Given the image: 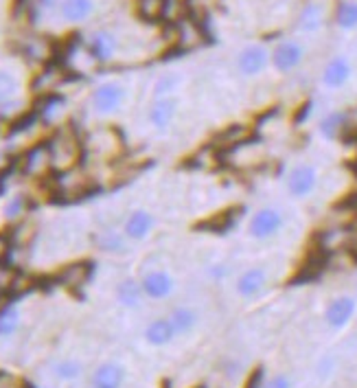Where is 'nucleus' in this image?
<instances>
[{
    "label": "nucleus",
    "instance_id": "f257e3e1",
    "mask_svg": "<svg viewBox=\"0 0 357 388\" xmlns=\"http://www.w3.org/2000/svg\"><path fill=\"white\" fill-rule=\"evenodd\" d=\"M49 154L55 171H66L70 167H77L79 154H82V143L77 140L73 132H57L49 140Z\"/></svg>",
    "mask_w": 357,
    "mask_h": 388
},
{
    "label": "nucleus",
    "instance_id": "f03ea898",
    "mask_svg": "<svg viewBox=\"0 0 357 388\" xmlns=\"http://www.w3.org/2000/svg\"><path fill=\"white\" fill-rule=\"evenodd\" d=\"M283 224H285V217L279 209L261 207V209H256L248 219V235L256 241H268L281 233Z\"/></svg>",
    "mask_w": 357,
    "mask_h": 388
},
{
    "label": "nucleus",
    "instance_id": "7ed1b4c3",
    "mask_svg": "<svg viewBox=\"0 0 357 388\" xmlns=\"http://www.w3.org/2000/svg\"><path fill=\"white\" fill-rule=\"evenodd\" d=\"M305 59V47L299 42V40H281L270 51V64L279 71V73H292L296 71Z\"/></svg>",
    "mask_w": 357,
    "mask_h": 388
},
{
    "label": "nucleus",
    "instance_id": "20e7f679",
    "mask_svg": "<svg viewBox=\"0 0 357 388\" xmlns=\"http://www.w3.org/2000/svg\"><path fill=\"white\" fill-rule=\"evenodd\" d=\"M285 187H287V193L292 198H309L315 187H318V171H315L313 165L309 162H301V165H294L285 178Z\"/></svg>",
    "mask_w": 357,
    "mask_h": 388
},
{
    "label": "nucleus",
    "instance_id": "39448f33",
    "mask_svg": "<svg viewBox=\"0 0 357 388\" xmlns=\"http://www.w3.org/2000/svg\"><path fill=\"white\" fill-rule=\"evenodd\" d=\"M270 64V51L263 44H248L234 59V68L242 77H259Z\"/></svg>",
    "mask_w": 357,
    "mask_h": 388
},
{
    "label": "nucleus",
    "instance_id": "423d86ee",
    "mask_svg": "<svg viewBox=\"0 0 357 388\" xmlns=\"http://www.w3.org/2000/svg\"><path fill=\"white\" fill-rule=\"evenodd\" d=\"M92 189V180L82 169L70 167L66 171H57L55 178V191L64 198H79L86 195Z\"/></svg>",
    "mask_w": 357,
    "mask_h": 388
},
{
    "label": "nucleus",
    "instance_id": "0eeeda50",
    "mask_svg": "<svg viewBox=\"0 0 357 388\" xmlns=\"http://www.w3.org/2000/svg\"><path fill=\"white\" fill-rule=\"evenodd\" d=\"M327 16H329L327 0H307L299 11V18H296V29L301 33L320 31L327 23Z\"/></svg>",
    "mask_w": 357,
    "mask_h": 388
},
{
    "label": "nucleus",
    "instance_id": "6e6552de",
    "mask_svg": "<svg viewBox=\"0 0 357 388\" xmlns=\"http://www.w3.org/2000/svg\"><path fill=\"white\" fill-rule=\"evenodd\" d=\"M177 110H180V101H177V97L154 99V104L149 106V112H147L149 126L158 132L169 130L177 116Z\"/></svg>",
    "mask_w": 357,
    "mask_h": 388
},
{
    "label": "nucleus",
    "instance_id": "1a4fd4ad",
    "mask_svg": "<svg viewBox=\"0 0 357 388\" xmlns=\"http://www.w3.org/2000/svg\"><path fill=\"white\" fill-rule=\"evenodd\" d=\"M90 101H92V108L99 114H112L123 106L125 90L121 84H116V81H108V84H101L99 88H94Z\"/></svg>",
    "mask_w": 357,
    "mask_h": 388
},
{
    "label": "nucleus",
    "instance_id": "9d476101",
    "mask_svg": "<svg viewBox=\"0 0 357 388\" xmlns=\"http://www.w3.org/2000/svg\"><path fill=\"white\" fill-rule=\"evenodd\" d=\"M268 285V270L261 268V265H252V268H246L234 281V292L242 298H254L259 296Z\"/></svg>",
    "mask_w": 357,
    "mask_h": 388
},
{
    "label": "nucleus",
    "instance_id": "9b49d317",
    "mask_svg": "<svg viewBox=\"0 0 357 388\" xmlns=\"http://www.w3.org/2000/svg\"><path fill=\"white\" fill-rule=\"evenodd\" d=\"M141 285H143V292L149 301H165L175 290V281L167 270H149L141 279Z\"/></svg>",
    "mask_w": 357,
    "mask_h": 388
},
{
    "label": "nucleus",
    "instance_id": "f8f14e48",
    "mask_svg": "<svg viewBox=\"0 0 357 388\" xmlns=\"http://www.w3.org/2000/svg\"><path fill=\"white\" fill-rule=\"evenodd\" d=\"M49 169H53V162L46 143H37V145L29 147L23 154V158H20V171L25 176H44Z\"/></svg>",
    "mask_w": 357,
    "mask_h": 388
},
{
    "label": "nucleus",
    "instance_id": "ddd939ff",
    "mask_svg": "<svg viewBox=\"0 0 357 388\" xmlns=\"http://www.w3.org/2000/svg\"><path fill=\"white\" fill-rule=\"evenodd\" d=\"M154 224H156V219L147 209H136L127 215V219L123 224V233L130 241H143L151 235Z\"/></svg>",
    "mask_w": 357,
    "mask_h": 388
},
{
    "label": "nucleus",
    "instance_id": "4468645a",
    "mask_svg": "<svg viewBox=\"0 0 357 388\" xmlns=\"http://www.w3.org/2000/svg\"><path fill=\"white\" fill-rule=\"evenodd\" d=\"M357 303L353 296H335L333 301H329L327 310H325V320L333 329H342V327L353 318Z\"/></svg>",
    "mask_w": 357,
    "mask_h": 388
},
{
    "label": "nucleus",
    "instance_id": "2eb2a0df",
    "mask_svg": "<svg viewBox=\"0 0 357 388\" xmlns=\"http://www.w3.org/2000/svg\"><path fill=\"white\" fill-rule=\"evenodd\" d=\"M351 79V64L344 55H338V57H331L325 71H322V84L331 90L335 88H342L346 81Z\"/></svg>",
    "mask_w": 357,
    "mask_h": 388
},
{
    "label": "nucleus",
    "instance_id": "dca6fc26",
    "mask_svg": "<svg viewBox=\"0 0 357 388\" xmlns=\"http://www.w3.org/2000/svg\"><path fill=\"white\" fill-rule=\"evenodd\" d=\"M125 382V369L116 362H106L101 366H96V371L92 373V388H121Z\"/></svg>",
    "mask_w": 357,
    "mask_h": 388
},
{
    "label": "nucleus",
    "instance_id": "f3484780",
    "mask_svg": "<svg viewBox=\"0 0 357 388\" xmlns=\"http://www.w3.org/2000/svg\"><path fill=\"white\" fill-rule=\"evenodd\" d=\"M351 241H353V231L349 226H331L325 229L318 237L320 248L327 253H342L351 248Z\"/></svg>",
    "mask_w": 357,
    "mask_h": 388
},
{
    "label": "nucleus",
    "instance_id": "a211bd4d",
    "mask_svg": "<svg viewBox=\"0 0 357 388\" xmlns=\"http://www.w3.org/2000/svg\"><path fill=\"white\" fill-rule=\"evenodd\" d=\"M145 292H143V285L138 279H123L121 283L116 285V301L123 305V308H130V310H136L141 308L143 301H145Z\"/></svg>",
    "mask_w": 357,
    "mask_h": 388
},
{
    "label": "nucleus",
    "instance_id": "6ab92c4d",
    "mask_svg": "<svg viewBox=\"0 0 357 388\" xmlns=\"http://www.w3.org/2000/svg\"><path fill=\"white\" fill-rule=\"evenodd\" d=\"M92 241L99 250L104 253H112V255H118V253H125L127 250V237L123 231H114V229H104L92 235Z\"/></svg>",
    "mask_w": 357,
    "mask_h": 388
},
{
    "label": "nucleus",
    "instance_id": "aec40b11",
    "mask_svg": "<svg viewBox=\"0 0 357 388\" xmlns=\"http://www.w3.org/2000/svg\"><path fill=\"white\" fill-rule=\"evenodd\" d=\"M167 318L171 320L175 336H189L197 327V312L189 308V305H177V308L169 312Z\"/></svg>",
    "mask_w": 357,
    "mask_h": 388
},
{
    "label": "nucleus",
    "instance_id": "412c9836",
    "mask_svg": "<svg viewBox=\"0 0 357 388\" xmlns=\"http://www.w3.org/2000/svg\"><path fill=\"white\" fill-rule=\"evenodd\" d=\"M175 338V332L171 327V320L167 316L161 318H154L147 327H145V340L151 346H165Z\"/></svg>",
    "mask_w": 357,
    "mask_h": 388
},
{
    "label": "nucleus",
    "instance_id": "4be33fe9",
    "mask_svg": "<svg viewBox=\"0 0 357 388\" xmlns=\"http://www.w3.org/2000/svg\"><path fill=\"white\" fill-rule=\"evenodd\" d=\"M90 272H92V268H90V263H86V261L70 263L57 274V283L64 285V288H82L84 283H88Z\"/></svg>",
    "mask_w": 357,
    "mask_h": 388
},
{
    "label": "nucleus",
    "instance_id": "5701e85b",
    "mask_svg": "<svg viewBox=\"0 0 357 388\" xmlns=\"http://www.w3.org/2000/svg\"><path fill=\"white\" fill-rule=\"evenodd\" d=\"M349 114L346 112H340V110H335V112H329L322 121H320V134L327 138V140H338L344 136V132L349 130Z\"/></svg>",
    "mask_w": 357,
    "mask_h": 388
},
{
    "label": "nucleus",
    "instance_id": "b1692460",
    "mask_svg": "<svg viewBox=\"0 0 357 388\" xmlns=\"http://www.w3.org/2000/svg\"><path fill=\"white\" fill-rule=\"evenodd\" d=\"M116 53V37L110 31H96L90 40V55L96 62H110Z\"/></svg>",
    "mask_w": 357,
    "mask_h": 388
},
{
    "label": "nucleus",
    "instance_id": "393cba45",
    "mask_svg": "<svg viewBox=\"0 0 357 388\" xmlns=\"http://www.w3.org/2000/svg\"><path fill=\"white\" fill-rule=\"evenodd\" d=\"M202 37H204V33H202L200 25H197L193 18H189V20L184 18L182 23H177V27H175V42L180 49L197 47L202 42Z\"/></svg>",
    "mask_w": 357,
    "mask_h": 388
},
{
    "label": "nucleus",
    "instance_id": "a878e982",
    "mask_svg": "<svg viewBox=\"0 0 357 388\" xmlns=\"http://www.w3.org/2000/svg\"><path fill=\"white\" fill-rule=\"evenodd\" d=\"M62 18L66 23H84L88 20L94 11V3L92 0H62Z\"/></svg>",
    "mask_w": 357,
    "mask_h": 388
},
{
    "label": "nucleus",
    "instance_id": "bb28decb",
    "mask_svg": "<svg viewBox=\"0 0 357 388\" xmlns=\"http://www.w3.org/2000/svg\"><path fill=\"white\" fill-rule=\"evenodd\" d=\"M62 75H64L62 68H57V66L44 68L42 73H39V75L35 77V81H33V90L39 92V95H49L51 90L57 88V84H59V79H62Z\"/></svg>",
    "mask_w": 357,
    "mask_h": 388
},
{
    "label": "nucleus",
    "instance_id": "cd10ccee",
    "mask_svg": "<svg viewBox=\"0 0 357 388\" xmlns=\"http://www.w3.org/2000/svg\"><path fill=\"white\" fill-rule=\"evenodd\" d=\"M335 23L340 29H357V0H340L335 9Z\"/></svg>",
    "mask_w": 357,
    "mask_h": 388
},
{
    "label": "nucleus",
    "instance_id": "c85d7f7f",
    "mask_svg": "<svg viewBox=\"0 0 357 388\" xmlns=\"http://www.w3.org/2000/svg\"><path fill=\"white\" fill-rule=\"evenodd\" d=\"M182 84V77L177 73H165L156 79L154 84V97L156 99H163V97H175V90L180 88Z\"/></svg>",
    "mask_w": 357,
    "mask_h": 388
},
{
    "label": "nucleus",
    "instance_id": "c756f323",
    "mask_svg": "<svg viewBox=\"0 0 357 388\" xmlns=\"http://www.w3.org/2000/svg\"><path fill=\"white\" fill-rule=\"evenodd\" d=\"M53 373H55L57 380H62V382H73V380H77L79 375L84 373V364L79 362V360H73V358H68V360H59V362L53 366Z\"/></svg>",
    "mask_w": 357,
    "mask_h": 388
},
{
    "label": "nucleus",
    "instance_id": "7c9ffc66",
    "mask_svg": "<svg viewBox=\"0 0 357 388\" xmlns=\"http://www.w3.org/2000/svg\"><path fill=\"white\" fill-rule=\"evenodd\" d=\"M20 325V312L15 305H5V308H0V336H11L15 334Z\"/></svg>",
    "mask_w": 357,
    "mask_h": 388
},
{
    "label": "nucleus",
    "instance_id": "2f4dec72",
    "mask_svg": "<svg viewBox=\"0 0 357 388\" xmlns=\"http://www.w3.org/2000/svg\"><path fill=\"white\" fill-rule=\"evenodd\" d=\"M138 16L147 23H156L165 13V0H138Z\"/></svg>",
    "mask_w": 357,
    "mask_h": 388
},
{
    "label": "nucleus",
    "instance_id": "473e14b6",
    "mask_svg": "<svg viewBox=\"0 0 357 388\" xmlns=\"http://www.w3.org/2000/svg\"><path fill=\"white\" fill-rule=\"evenodd\" d=\"M27 207H29V200L25 193H15L11 195V200H7L5 204V217L7 219H18L23 213H27Z\"/></svg>",
    "mask_w": 357,
    "mask_h": 388
},
{
    "label": "nucleus",
    "instance_id": "72a5a7b5",
    "mask_svg": "<svg viewBox=\"0 0 357 388\" xmlns=\"http://www.w3.org/2000/svg\"><path fill=\"white\" fill-rule=\"evenodd\" d=\"M15 90H18V81L9 73L0 71V106L7 104V101H11Z\"/></svg>",
    "mask_w": 357,
    "mask_h": 388
},
{
    "label": "nucleus",
    "instance_id": "f704fd0d",
    "mask_svg": "<svg viewBox=\"0 0 357 388\" xmlns=\"http://www.w3.org/2000/svg\"><path fill=\"white\" fill-rule=\"evenodd\" d=\"M206 277L213 283H222L230 277V263L228 261H213L206 268Z\"/></svg>",
    "mask_w": 357,
    "mask_h": 388
},
{
    "label": "nucleus",
    "instance_id": "c9c22d12",
    "mask_svg": "<svg viewBox=\"0 0 357 388\" xmlns=\"http://www.w3.org/2000/svg\"><path fill=\"white\" fill-rule=\"evenodd\" d=\"M242 369H244V364L239 360H234V358H226L222 362V375L228 380V382H234L237 377L242 375Z\"/></svg>",
    "mask_w": 357,
    "mask_h": 388
},
{
    "label": "nucleus",
    "instance_id": "e433bc0d",
    "mask_svg": "<svg viewBox=\"0 0 357 388\" xmlns=\"http://www.w3.org/2000/svg\"><path fill=\"white\" fill-rule=\"evenodd\" d=\"M261 388H292V382H289L287 375L279 373V375H272L270 380H265L261 384Z\"/></svg>",
    "mask_w": 357,
    "mask_h": 388
},
{
    "label": "nucleus",
    "instance_id": "4c0bfd02",
    "mask_svg": "<svg viewBox=\"0 0 357 388\" xmlns=\"http://www.w3.org/2000/svg\"><path fill=\"white\" fill-rule=\"evenodd\" d=\"M18 108H20V101H7V104L0 106V116H3V119H11V121H13V116L20 112Z\"/></svg>",
    "mask_w": 357,
    "mask_h": 388
},
{
    "label": "nucleus",
    "instance_id": "58836bf2",
    "mask_svg": "<svg viewBox=\"0 0 357 388\" xmlns=\"http://www.w3.org/2000/svg\"><path fill=\"white\" fill-rule=\"evenodd\" d=\"M9 248H11V239L7 235H0V261L5 259V255L9 253Z\"/></svg>",
    "mask_w": 357,
    "mask_h": 388
},
{
    "label": "nucleus",
    "instance_id": "ea45409f",
    "mask_svg": "<svg viewBox=\"0 0 357 388\" xmlns=\"http://www.w3.org/2000/svg\"><path fill=\"white\" fill-rule=\"evenodd\" d=\"M11 165V158L5 154V152H0V174H5Z\"/></svg>",
    "mask_w": 357,
    "mask_h": 388
}]
</instances>
